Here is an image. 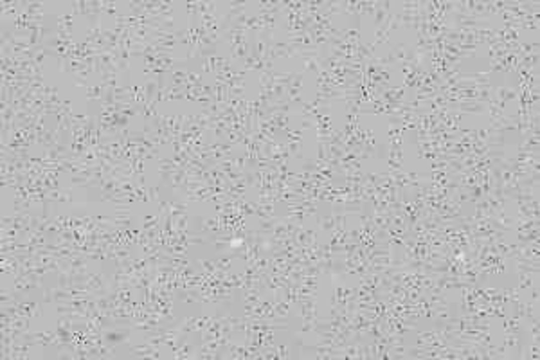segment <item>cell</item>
I'll list each match as a JSON object with an SVG mask.
<instances>
[{
	"label": "cell",
	"mask_w": 540,
	"mask_h": 360,
	"mask_svg": "<svg viewBox=\"0 0 540 360\" xmlns=\"http://www.w3.org/2000/svg\"><path fill=\"white\" fill-rule=\"evenodd\" d=\"M103 342L107 344L110 347H117L121 342H126L130 339V331L128 330H119V328H110V330H105L101 333Z\"/></svg>",
	"instance_id": "obj_1"
},
{
	"label": "cell",
	"mask_w": 540,
	"mask_h": 360,
	"mask_svg": "<svg viewBox=\"0 0 540 360\" xmlns=\"http://www.w3.org/2000/svg\"><path fill=\"white\" fill-rule=\"evenodd\" d=\"M319 223L324 231H335V225H337L335 215H323L319 220Z\"/></svg>",
	"instance_id": "obj_2"
}]
</instances>
